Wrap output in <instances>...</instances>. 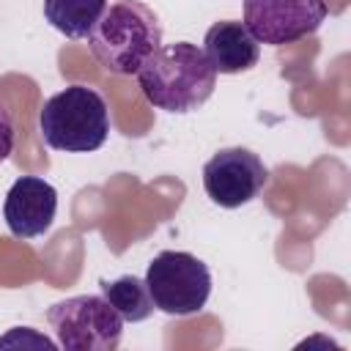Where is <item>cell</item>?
<instances>
[{
    "label": "cell",
    "instance_id": "6da1fadb",
    "mask_svg": "<svg viewBox=\"0 0 351 351\" xmlns=\"http://www.w3.org/2000/svg\"><path fill=\"white\" fill-rule=\"evenodd\" d=\"M134 77L148 104L178 115L203 107L217 88V71L189 41L162 44Z\"/></svg>",
    "mask_w": 351,
    "mask_h": 351
},
{
    "label": "cell",
    "instance_id": "7a4b0ae2",
    "mask_svg": "<svg viewBox=\"0 0 351 351\" xmlns=\"http://www.w3.org/2000/svg\"><path fill=\"white\" fill-rule=\"evenodd\" d=\"M88 47L101 69L112 74H137L162 47V25L154 8L140 0H118L104 8L88 36Z\"/></svg>",
    "mask_w": 351,
    "mask_h": 351
},
{
    "label": "cell",
    "instance_id": "3957f363",
    "mask_svg": "<svg viewBox=\"0 0 351 351\" xmlns=\"http://www.w3.org/2000/svg\"><path fill=\"white\" fill-rule=\"evenodd\" d=\"M38 132L52 151L90 154L107 143L110 110L99 90L77 82L44 101Z\"/></svg>",
    "mask_w": 351,
    "mask_h": 351
},
{
    "label": "cell",
    "instance_id": "277c9868",
    "mask_svg": "<svg viewBox=\"0 0 351 351\" xmlns=\"http://www.w3.org/2000/svg\"><path fill=\"white\" fill-rule=\"evenodd\" d=\"M145 285L156 310L167 315H195L211 296V271L192 252L162 250L145 269Z\"/></svg>",
    "mask_w": 351,
    "mask_h": 351
},
{
    "label": "cell",
    "instance_id": "5b68a950",
    "mask_svg": "<svg viewBox=\"0 0 351 351\" xmlns=\"http://www.w3.org/2000/svg\"><path fill=\"white\" fill-rule=\"evenodd\" d=\"M47 321L55 332V343L66 351H112L123 335V318L118 310L93 293L69 296L47 310Z\"/></svg>",
    "mask_w": 351,
    "mask_h": 351
},
{
    "label": "cell",
    "instance_id": "8992f818",
    "mask_svg": "<svg viewBox=\"0 0 351 351\" xmlns=\"http://www.w3.org/2000/svg\"><path fill=\"white\" fill-rule=\"evenodd\" d=\"M269 184V167L250 148H222L203 165V189L222 208L252 203Z\"/></svg>",
    "mask_w": 351,
    "mask_h": 351
},
{
    "label": "cell",
    "instance_id": "52a82bcc",
    "mask_svg": "<svg viewBox=\"0 0 351 351\" xmlns=\"http://www.w3.org/2000/svg\"><path fill=\"white\" fill-rule=\"evenodd\" d=\"M326 11V0H244V25L261 44L282 47L313 36Z\"/></svg>",
    "mask_w": 351,
    "mask_h": 351
},
{
    "label": "cell",
    "instance_id": "ba28073f",
    "mask_svg": "<svg viewBox=\"0 0 351 351\" xmlns=\"http://www.w3.org/2000/svg\"><path fill=\"white\" fill-rule=\"evenodd\" d=\"M58 214V189L38 178V176H22L11 184L5 203H3V217L16 239H36L44 236Z\"/></svg>",
    "mask_w": 351,
    "mask_h": 351
},
{
    "label": "cell",
    "instance_id": "9c48e42d",
    "mask_svg": "<svg viewBox=\"0 0 351 351\" xmlns=\"http://www.w3.org/2000/svg\"><path fill=\"white\" fill-rule=\"evenodd\" d=\"M203 55L217 74H241L258 66L261 41L247 30L244 22L225 19V22H214L206 30Z\"/></svg>",
    "mask_w": 351,
    "mask_h": 351
},
{
    "label": "cell",
    "instance_id": "30bf717a",
    "mask_svg": "<svg viewBox=\"0 0 351 351\" xmlns=\"http://www.w3.org/2000/svg\"><path fill=\"white\" fill-rule=\"evenodd\" d=\"M107 0H44V19L66 38H88Z\"/></svg>",
    "mask_w": 351,
    "mask_h": 351
},
{
    "label": "cell",
    "instance_id": "8fae6325",
    "mask_svg": "<svg viewBox=\"0 0 351 351\" xmlns=\"http://www.w3.org/2000/svg\"><path fill=\"white\" fill-rule=\"evenodd\" d=\"M99 288H101V296L118 310V315L123 321L137 324V321H145L156 310L145 280H140L134 274H123V277H115V280H101Z\"/></svg>",
    "mask_w": 351,
    "mask_h": 351
},
{
    "label": "cell",
    "instance_id": "7c38bea8",
    "mask_svg": "<svg viewBox=\"0 0 351 351\" xmlns=\"http://www.w3.org/2000/svg\"><path fill=\"white\" fill-rule=\"evenodd\" d=\"M14 140H16V129H14V118L8 112V107L0 101V165L11 156L14 151Z\"/></svg>",
    "mask_w": 351,
    "mask_h": 351
}]
</instances>
